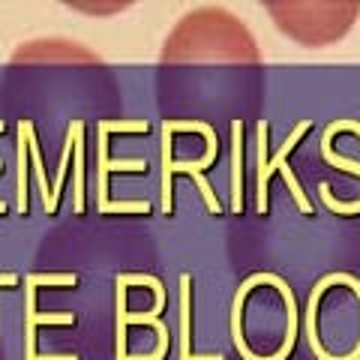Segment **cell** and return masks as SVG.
Listing matches in <instances>:
<instances>
[{
    "mask_svg": "<svg viewBox=\"0 0 360 360\" xmlns=\"http://www.w3.org/2000/svg\"><path fill=\"white\" fill-rule=\"evenodd\" d=\"M219 139L205 120H165L162 123V213L172 217V177L174 172L198 174L217 162Z\"/></svg>",
    "mask_w": 360,
    "mask_h": 360,
    "instance_id": "6da1fadb",
    "label": "cell"
},
{
    "mask_svg": "<svg viewBox=\"0 0 360 360\" xmlns=\"http://www.w3.org/2000/svg\"><path fill=\"white\" fill-rule=\"evenodd\" d=\"M312 127V120H300L295 129H291V135L283 141V148H279L274 156L267 160V120H262L258 123V210L262 213H267V184H270V174L276 172H283V177H285V184H288V193L295 195V201H297V207H300V213H312V201L307 198V193L300 189V184H297V177H295V172L285 165V156L295 150V144L307 135V129Z\"/></svg>",
    "mask_w": 360,
    "mask_h": 360,
    "instance_id": "7a4b0ae2",
    "label": "cell"
},
{
    "mask_svg": "<svg viewBox=\"0 0 360 360\" xmlns=\"http://www.w3.org/2000/svg\"><path fill=\"white\" fill-rule=\"evenodd\" d=\"M148 120H99V168H96V207L99 213H105L108 207V172H144L148 162L144 160H108V132H148Z\"/></svg>",
    "mask_w": 360,
    "mask_h": 360,
    "instance_id": "3957f363",
    "label": "cell"
},
{
    "mask_svg": "<svg viewBox=\"0 0 360 360\" xmlns=\"http://www.w3.org/2000/svg\"><path fill=\"white\" fill-rule=\"evenodd\" d=\"M342 129L360 135V120H333V123H328V129H324V135H321V156H324V162H330L333 168H345V172H352V174L360 177V162L348 160V156L336 153V150L330 148L333 135H336V132H342ZM319 193H321V201H324V205H328L333 213H360V201H354V205H342V201H336V198H333V193H330V186H328V184H321V186H319Z\"/></svg>",
    "mask_w": 360,
    "mask_h": 360,
    "instance_id": "277c9868",
    "label": "cell"
},
{
    "mask_svg": "<svg viewBox=\"0 0 360 360\" xmlns=\"http://www.w3.org/2000/svg\"><path fill=\"white\" fill-rule=\"evenodd\" d=\"M25 295H27V309H25V360L37 357V328L39 324H75L72 312H49V315H37V295L33 285L25 283Z\"/></svg>",
    "mask_w": 360,
    "mask_h": 360,
    "instance_id": "5b68a950",
    "label": "cell"
},
{
    "mask_svg": "<svg viewBox=\"0 0 360 360\" xmlns=\"http://www.w3.org/2000/svg\"><path fill=\"white\" fill-rule=\"evenodd\" d=\"M243 120L231 123V210H243Z\"/></svg>",
    "mask_w": 360,
    "mask_h": 360,
    "instance_id": "8992f818",
    "label": "cell"
},
{
    "mask_svg": "<svg viewBox=\"0 0 360 360\" xmlns=\"http://www.w3.org/2000/svg\"><path fill=\"white\" fill-rule=\"evenodd\" d=\"M189 274H180V360H225L222 354H193L189 352Z\"/></svg>",
    "mask_w": 360,
    "mask_h": 360,
    "instance_id": "52a82bcc",
    "label": "cell"
},
{
    "mask_svg": "<svg viewBox=\"0 0 360 360\" xmlns=\"http://www.w3.org/2000/svg\"><path fill=\"white\" fill-rule=\"evenodd\" d=\"M33 129L30 120H18V213L27 217V132Z\"/></svg>",
    "mask_w": 360,
    "mask_h": 360,
    "instance_id": "ba28073f",
    "label": "cell"
},
{
    "mask_svg": "<svg viewBox=\"0 0 360 360\" xmlns=\"http://www.w3.org/2000/svg\"><path fill=\"white\" fill-rule=\"evenodd\" d=\"M82 129V120H72L70 129H66V144H63V153H60V168H58V177H54L51 184V205L45 207V213L49 217H54L58 213V198H60V186H63V177H66V168H70V153L75 148V132Z\"/></svg>",
    "mask_w": 360,
    "mask_h": 360,
    "instance_id": "9c48e42d",
    "label": "cell"
},
{
    "mask_svg": "<svg viewBox=\"0 0 360 360\" xmlns=\"http://www.w3.org/2000/svg\"><path fill=\"white\" fill-rule=\"evenodd\" d=\"M82 132H84V123L82 129L75 132V168H72V205L75 213L84 210V141H82Z\"/></svg>",
    "mask_w": 360,
    "mask_h": 360,
    "instance_id": "30bf717a",
    "label": "cell"
},
{
    "mask_svg": "<svg viewBox=\"0 0 360 360\" xmlns=\"http://www.w3.org/2000/svg\"><path fill=\"white\" fill-rule=\"evenodd\" d=\"M78 276L75 274H33L27 276V285L39 288V285H75Z\"/></svg>",
    "mask_w": 360,
    "mask_h": 360,
    "instance_id": "8fae6325",
    "label": "cell"
},
{
    "mask_svg": "<svg viewBox=\"0 0 360 360\" xmlns=\"http://www.w3.org/2000/svg\"><path fill=\"white\" fill-rule=\"evenodd\" d=\"M0 285L13 288V285H18V276H15V274H0Z\"/></svg>",
    "mask_w": 360,
    "mask_h": 360,
    "instance_id": "7c38bea8",
    "label": "cell"
},
{
    "mask_svg": "<svg viewBox=\"0 0 360 360\" xmlns=\"http://www.w3.org/2000/svg\"><path fill=\"white\" fill-rule=\"evenodd\" d=\"M30 360H78V357L75 354H45V357H39L37 354V357H30Z\"/></svg>",
    "mask_w": 360,
    "mask_h": 360,
    "instance_id": "4fadbf2b",
    "label": "cell"
},
{
    "mask_svg": "<svg viewBox=\"0 0 360 360\" xmlns=\"http://www.w3.org/2000/svg\"><path fill=\"white\" fill-rule=\"evenodd\" d=\"M0 172H4V160H0Z\"/></svg>",
    "mask_w": 360,
    "mask_h": 360,
    "instance_id": "5bb4252c",
    "label": "cell"
}]
</instances>
